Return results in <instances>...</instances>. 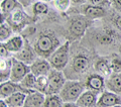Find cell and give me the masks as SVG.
Instances as JSON below:
<instances>
[{"label": "cell", "instance_id": "20", "mask_svg": "<svg viewBox=\"0 0 121 107\" xmlns=\"http://www.w3.org/2000/svg\"><path fill=\"white\" fill-rule=\"evenodd\" d=\"M64 100L60 94H45V100L43 107H62Z\"/></svg>", "mask_w": 121, "mask_h": 107}, {"label": "cell", "instance_id": "21", "mask_svg": "<svg viewBox=\"0 0 121 107\" xmlns=\"http://www.w3.org/2000/svg\"><path fill=\"white\" fill-rule=\"evenodd\" d=\"M35 82H36V76L32 72H29L19 82V84L25 90L31 91V90H35Z\"/></svg>", "mask_w": 121, "mask_h": 107}, {"label": "cell", "instance_id": "16", "mask_svg": "<svg viewBox=\"0 0 121 107\" xmlns=\"http://www.w3.org/2000/svg\"><path fill=\"white\" fill-rule=\"evenodd\" d=\"M4 45L5 47L8 49V51L10 53H17L19 52L20 49L23 48L24 45V41L23 39L20 36H15L8 39L6 41H4Z\"/></svg>", "mask_w": 121, "mask_h": 107}, {"label": "cell", "instance_id": "18", "mask_svg": "<svg viewBox=\"0 0 121 107\" xmlns=\"http://www.w3.org/2000/svg\"><path fill=\"white\" fill-rule=\"evenodd\" d=\"M11 67H12V58L1 59V63H0V77H1V82H5L7 80H10Z\"/></svg>", "mask_w": 121, "mask_h": 107}, {"label": "cell", "instance_id": "2", "mask_svg": "<svg viewBox=\"0 0 121 107\" xmlns=\"http://www.w3.org/2000/svg\"><path fill=\"white\" fill-rule=\"evenodd\" d=\"M85 91V87L79 81H66L60 95L64 102H76L81 94Z\"/></svg>", "mask_w": 121, "mask_h": 107}, {"label": "cell", "instance_id": "34", "mask_svg": "<svg viewBox=\"0 0 121 107\" xmlns=\"http://www.w3.org/2000/svg\"><path fill=\"white\" fill-rule=\"evenodd\" d=\"M71 1L74 4H84V3H87V0H71Z\"/></svg>", "mask_w": 121, "mask_h": 107}, {"label": "cell", "instance_id": "13", "mask_svg": "<svg viewBox=\"0 0 121 107\" xmlns=\"http://www.w3.org/2000/svg\"><path fill=\"white\" fill-rule=\"evenodd\" d=\"M26 92L24 91H16L13 94L9 95L4 100L7 104V107H21L24 106L25 98H26Z\"/></svg>", "mask_w": 121, "mask_h": 107}, {"label": "cell", "instance_id": "7", "mask_svg": "<svg viewBox=\"0 0 121 107\" xmlns=\"http://www.w3.org/2000/svg\"><path fill=\"white\" fill-rule=\"evenodd\" d=\"M16 91H24L26 93H29L30 91L25 90L19 83L13 82L11 80H7L5 82H1L0 84V98L5 99L6 97H8L9 95L13 94Z\"/></svg>", "mask_w": 121, "mask_h": 107}, {"label": "cell", "instance_id": "23", "mask_svg": "<svg viewBox=\"0 0 121 107\" xmlns=\"http://www.w3.org/2000/svg\"><path fill=\"white\" fill-rule=\"evenodd\" d=\"M48 88V75L36 76L35 90L40 91V92L47 94Z\"/></svg>", "mask_w": 121, "mask_h": 107}, {"label": "cell", "instance_id": "1", "mask_svg": "<svg viewBox=\"0 0 121 107\" xmlns=\"http://www.w3.org/2000/svg\"><path fill=\"white\" fill-rule=\"evenodd\" d=\"M59 40L52 34H43L35 44V49L36 54L43 58L50 57L56 49L60 47Z\"/></svg>", "mask_w": 121, "mask_h": 107}, {"label": "cell", "instance_id": "30", "mask_svg": "<svg viewBox=\"0 0 121 107\" xmlns=\"http://www.w3.org/2000/svg\"><path fill=\"white\" fill-rule=\"evenodd\" d=\"M9 56H10V52L8 51V49L5 47L4 43H1V45H0V57H1V59L9 58Z\"/></svg>", "mask_w": 121, "mask_h": 107}, {"label": "cell", "instance_id": "24", "mask_svg": "<svg viewBox=\"0 0 121 107\" xmlns=\"http://www.w3.org/2000/svg\"><path fill=\"white\" fill-rule=\"evenodd\" d=\"M95 69L102 76H107V77H109V76L112 74V69H111L110 64H108L104 60L98 61L95 64Z\"/></svg>", "mask_w": 121, "mask_h": 107}, {"label": "cell", "instance_id": "9", "mask_svg": "<svg viewBox=\"0 0 121 107\" xmlns=\"http://www.w3.org/2000/svg\"><path fill=\"white\" fill-rule=\"evenodd\" d=\"M52 67L50 63V61L45 60L44 58L36 59L35 62L30 65V71L35 76L48 75L50 72L52 71Z\"/></svg>", "mask_w": 121, "mask_h": 107}, {"label": "cell", "instance_id": "15", "mask_svg": "<svg viewBox=\"0 0 121 107\" xmlns=\"http://www.w3.org/2000/svg\"><path fill=\"white\" fill-rule=\"evenodd\" d=\"M89 26V22L84 18H75L71 23V31L76 36H82L84 34L86 28Z\"/></svg>", "mask_w": 121, "mask_h": 107}, {"label": "cell", "instance_id": "12", "mask_svg": "<svg viewBox=\"0 0 121 107\" xmlns=\"http://www.w3.org/2000/svg\"><path fill=\"white\" fill-rule=\"evenodd\" d=\"M105 86V80L102 75H90L86 80V87L90 90L96 91V92H100L101 90L104 89Z\"/></svg>", "mask_w": 121, "mask_h": 107}, {"label": "cell", "instance_id": "11", "mask_svg": "<svg viewBox=\"0 0 121 107\" xmlns=\"http://www.w3.org/2000/svg\"><path fill=\"white\" fill-rule=\"evenodd\" d=\"M45 94L37 90H31L26 94L24 106L25 107H41L44 104Z\"/></svg>", "mask_w": 121, "mask_h": 107}, {"label": "cell", "instance_id": "3", "mask_svg": "<svg viewBox=\"0 0 121 107\" xmlns=\"http://www.w3.org/2000/svg\"><path fill=\"white\" fill-rule=\"evenodd\" d=\"M69 49H70V44L69 41H66L64 45L56 49V51L50 56V63L54 69L58 70H63L67 66L69 62Z\"/></svg>", "mask_w": 121, "mask_h": 107}, {"label": "cell", "instance_id": "10", "mask_svg": "<svg viewBox=\"0 0 121 107\" xmlns=\"http://www.w3.org/2000/svg\"><path fill=\"white\" fill-rule=\"evenodd\" d=\"M13 57L16 58L17 60L21 61V62H24L25 64H28V65H31L37 59L35 49H32L29 45H26V44H24L23 48H22L19 52L15 53V55Z\"/></svg>", "mask_w": 121, "mask_h": 107}, {"label": "cell", "instance_id": "22", "mask_svg": "<svg viewBox=\"0 0 121 107\" xmlns=\"http://www.w3.org/2000/svg\"><path fill=\"white\" fill-rule=\"evenodd\" d=\"M23 18H24V12L17 6L16 8L9 14V23L11 24V26L12 25L18 26L23 21Z\"/></svg>", "mask_w": 121, "mask_h": 107}, {"label": "cell", "instance_id": "8", "mask_svg": "<svg viewBox=\"0 0 121 107\" xmlns=\"http://www.w3.org/2000/svg\"><path fill=\"white\" fill-rule=\"evenodd\" d=\"M97 101H98L97 92L88 89L85 90L81 94V96L78 98L76 103H77V106L79 107H93V106H97Z\"/></svg>", "mask_w": 121, "mask_h": 107}, {"label": "cell", "instance_id": "32", "mask_svg": "<svg viewBox=\"0 0 121 107\" xmlns=\"http://www.w3.org/2000/svg\"><path fill=\"white\" fill-rule=\"evenodd\" d=\"M111 2L116 9L121 11V0H111Z\"/></svg>", "mask_w": 121, "mask_h": 107}, {"label": "cell", "instance_id": "33", "mask_svg": "<svg viewBox=\"0 0 121 107\" xmlns=\"http://www.w3.org/2000/svg\"><path fill=\"white\" fill-rule=\"evenodd\" d=\"M115 23H116V25H117V27H118V28L121 30V16L116 17V19H115Z\"/></svg>", "mask_w": 121, "mask_h": 107}, {"label": "cell", "instance_id": "4", "mask_svg": "<svg viewBox=\"0 0 121 107\" xmlns=\"http://www.w3.org/2000/svg\"><path fill=\"white\" fill-rule=\"evenodd\" d=\"M48 76V88L47 94H59L66 83V77L62 70L52 69Z\"/></svg>", "mask_w": 121, "mask_h": 107}, {"label": "cell", "instance_id": "14", "mask_svg": "<svg viewBox=\"0 0 121 107\" xmlns=\"http://www.w3.org/2000/svg\"><path fill=\"white\" fill-rule=\"evenodd\" d=\"M105 85L108 90L117 94H121V73L111 74L105 81Z\"/></svg>", "mask_w": 121, "mask_h": 107}, {"label": "cell", "instance_id": "28", "mask_svg": "<svg viewBox=\"0 0 121 107\" xmlns=\"http://www.w3.org/2000/svg\"><path fill=\"white\" fill-rule=\"evenodd\" d=\"M72 1L71 0H54V5L60 12H66L69 9Z\"/></svg>", "mask_w": 121, "mask_h": 107}, {"label": "cell", "instance_id": "5", "mask_svg": "<svg viewBox=\"0 0 121 107\" xmlns=\"http://www.w3.org/2000/svg\"><path fill=\"white\" fill-rule=\"evenodd\" d=\"M30 71V65L25 64L24 62L17 60L12 57V67H11L10 80L13 82L19 83Z\"/></svg>", "mask_w": 121, "mask_h": 107}, {"label": "cell", "instance_id": "26", "mask_svg": "<svg viewBox=\"0 0 121 107\" xmlns=\"http://www.w3.org/2000/svg\"><path fill=\"white\" fill-rule=\"evenodd\" d=\"M48 12V6L47 2L39 1L35 3V5H33V13L35 15H43L47 14Z\"/></svg>", "mask_w": 121, "mask_h": 107}, {"label": "cell", "instance_id": "29", "mask_svg": "<svg viewBox=\"0 0 121 107\" xmlns=\"http://www.w3.org/2000/svg\"><path fill=\"white\" fill-rule=\"evenodd\" d=\"M110 66L113 73H121V61L118 59H113L110 62Z\"/></svg>", "mask_w": 121, "mask_h": 107}, {"label": "cell", "instance_id": "19", "mask_svg": "<svg viewBox=\"0 0 121 107\" xmlns=\"http://www.w3.org/2000/svg\"><path fill=\"white\" fill-rule=\"evenodd\" d=\"M72 66L76 73H83L89 67V60L84 56H77L74 58Z\"/></svg>", "mask_w": 121, "mask_h": 107}, {"label": "cell", "instance_id": "36", "mask_svg": "<svg viewBox=\"0 0 121 107\" xmlns=\"http://www.w3.org/2000/svg\"><path fill=\"white\" fill-rule=\"evenodd\" d=\"M39 1H43V2H47L48 3V2H50L51 0H39Z\"/></svg>", "mask_w": 121, "mask_h": 107}, {"label": "cell", "instance_id": "25", "mask_svg": "<svg viewBox=\"0 0 121 107\" xmlns=\"http://www.w3.org/2000/svg\"><path fill=\"white\" fill-rule=\"evenodd\" d=\"M18 6L16 0H2L1 2V11L4 14H10Z\"/></svg>", "mask_w": 121, "mask_h": 107}, {"label": "cell", "instance_id": "35", "mask_svg": "<svg viewBox=\"0 0 121 107\" xmlns=\"http://www.w3.org/2000/svg\"><path fill=\"white\" fill-rule=\"evenodd\" d=\"M64 106H77V103L76 102H64Z\"/></svg>", "mask_w": 121, "mask_h": 107}, {"label": "cell", "instance_id": "27", "mask_svg": "<svg viewBox=\"0 0 121 107\" xmlns=\"http://www.w3.org/2000/svg\"><path fill=\"white\" fill-rule=\"evenodd\" d=\"M11 32H12L11 28L7 24L2 22L1 26H0V40H1V43H4V41H6L8 39H10Z\"/></svg>", "mask_w": 121, "mask_h": 107}, {"label": "cell", "instance_id": "31", "mask_svg": "<svg viewBox=\"0 0 121 107\" xmlns=\"http://www.w3.org/2000/svg\"><path fill=\"white\" fill-rule=\"evenodd\" d=\"M109 0H87V3L90 5H96V6H104L109 4Z\"/></svg>", "mask_w": 121, "mask_h": 107}, {"label": "cell", "instance_id": "6", "mask_svg": "<svg viewBox=\"0 0 121 107\" xmlns=\"http://www.w3.org/2000/svg\"><path fill=\"white\" fill-rule=\"evenodd\" d=\"M97 106H101V107L121 106V97L117 93L112 92L110 90L104 91L98 97Z\"/></svg>", "mask_w": 121, "mask_h": 107}, {"label": "cell", "instance_id": "17", "mask_svg": "<svg viewBox=\"0 0 121 107\" xmlns=\"http://www.w3.org/2000/svg\"><path fill=\"white\" fill-rule=\"evenodd\" d=\"M106 13L103 6H96V5H87L84 9V14L90 19H96V18L103 17Z\"/></svg>", "mask_w": 121, "mask_h": 107}]
</instances>
